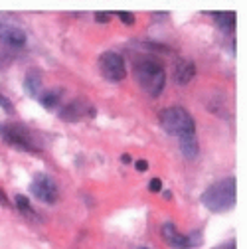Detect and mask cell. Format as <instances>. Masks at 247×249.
I'll use <instances>...</instances> for the list:
<instances>
[{
  "instance_id": "11",
  "label": "cell",
  "mask_w": 247,
  "mask_h": 249,
  "mask_svg": "<svg viewBox=\"0 0 247 249\" xmlns=\"http://www.w3.org/2000/svg\"><path fill=\"white\" fill-rule=\"evenodd\" d=\"M178 141H180V148L184 152V157H186V159H196L198 157V141H196V135L182 137Z\"/></svg>"
},
{
  "instance_id": "8",
  "label": "cell",
  "mask_w": 247,
  "mask_h": 249,
  "mask_svg": "<svg viewBox=\"0 0 247 249\" xmlns=\"http://www.w3.org/2000/svg\"><path fill=\"white\" fill-rule=\"evenodd\" d=\"M0 40L10 44V46H24L26 44V34L14 24H8L2 16H0Z\"/></svg>"
},
{
  "instance_id": "13",
  "label": "cell",
  "mask_w": 247,
  "mask_h": 249,
  "mask_svg": "<svg viewBox=\"0 0 247 249\" xmlns=\"http://www.w3.org/2000/svg\"><path fill=\"white\" fill-rule=\"evenodd\" d=\"M85 109H87V105L83 107L81 103H71V105H68L66 111H61V117L68 119V121H77L79 117L85 115Z\"/></svg>"
},
{
  "instance_id": "6",
  "label": "cell",
  "mask_w": 247,
  "mask_h": 249,
  "mask_svg": "<svg viewBox=\"0 0 247 249\" xmlns=\"http://www.w3.org/2000/svg\"><path fill=\"white\" fill-rule=\"evenodd\" d=\"M32 194L38 198V200H42V202H46V204H53L57 198H59V192H57V184H55V180L52 178V176H48V174H38L36 178H34V182H32Z\"/></svg>"
},
{
  "instance_id": "7",
  "label": "cell",
  "mask_w": 247,
  "mask_h": 249,
  "mask_svg": "<svg viewBox=\"0 0 247 249\" xmlns=\"http://www.w3.org/2000/svg\"><path fill=\"white\" fill-rule=\"evenodd\" d=\"M162 237L174 249H192L194 241H196V235H184V233H180L174 224H164L162 226Z\"/></svg>"
},
{
  "instance_id": "10",
  "label": "cell",
  "mask_w": 247,
  "mask_h": 249,
  "mask_svg": "<svg viewBox=\"0 0 247 249\" xmlns=\"http://www.w3.org/2000/svg\"><path fill=\"white\" fill-rule=\"evenodd\" d=\"M24 87H26V93L30 97L38 99L42 95V77L38 75V71H30L24 79Z\"/></svg>"
},
{
  "instance_id": "14",
  "label": "cell",
  "mask_w": 247,
  "mask_h": 249,
  "mask_svg": "<svg viewBox=\"0 0 247 249\" xmlns=\"http://www.w3.org/2000/svg\"><path fill=\"white\" fill-rule=\"evenodd\" d=\"M213 20L218 22L222 30H233L235 28V14L233 12H224V14H213Z\"/></svg>"
},
{
  "instance_id": "17",
  "label": "cell",
  "mask_w": 247,
  "mask_h": 249,
  "mask_svg": "<svg viewBox=\"0 0 247 249\" xmlns=\"http://www.w3.org/2000/svg\"><path fill=\"white\" fill-rule=\"evenodd\" d=\"M117 16H119L123 22H125V24H129V26L135 22V16H133V14H127V12H119Z\"/></svg>"
},
{
  "instance_id": "9",
  "label": "cell",
  "mask_w": 247,
  "mask_h": 249,
  "mask_svg": "<svg viewBox=\"0 0 247 249\" xmlns=\"http://www.w3.org/2000/svg\"><path fill=\"white\" fill-rule=\"evenodd\" d=\"M194 73H196V68H194V64H192L190 59L180 57L176 61V66H174V77H176L178 83H188L194 77Z\"/></svg>"
},
{
  "instance_id": "3",
  "label": "cell",
  "mask_w": 247,
  "mask_h": 249,
  "mask_svg": "<svg viewBox=\"0 0 247 249\" xmlns=\"http://www.w3.org/2000/svg\"><path fill=\"white\" fill-rule=\"evenodd\" d=\"M160 123H162V127H164L170 135H176L178 139L196 135V124H194L192 115H190L186 109H182V107L164 109V111L160 113Z\"/></svg>"
},
{
  "instance_id": "12",
  "label": "cell",
  "mask_w": 247,
  "mask_h": 249,
  "mask_svg": "<svg viewBox=\"0 0 247 249\" xmlns=\"http://www.w3.org/2000/svg\"><path fill=\"white\" fill-rule=\"evenodd\" d=\"M61 89H48V91H42V95L38 97L42 101V105L46 109H52V107H57L59 105V99H61Z\"/></svg>"
},
{
  "instance_id": "1",
  "label": "cell",
  "mask_w": 247,
  "mask_h": 249,
  "mask_svg": "<svg viewBox=\"0 0 247 249\" xmlns=\"http://www.w3.org/2000/svg\"><path fill=\"white\" fill-rule=\"evenodd\" d=\"M202 204L210 212H228L235 204V178H226L218 184H212L202 194Z\"/></svg>"
},
{
  "instance_id": "20",
  "label": "cell",
  "mask_w": 247,
  "mask_h": 249,
  "mask_svg": "<svg viewBox=\"0 0 247 249\" xmlns=\"http://www.w3.org/2000/svg\"><path fill=\"white\" fill-rule=\"evenodd\" d=\"M135 166H137V170H139V172L148 170V162H146V160H137V162H135Z\"/></svg>"
},
{
  "instance_id": "2",
  "label": "cell",
  "mask_w": 247,
  "mask_h": 249,
  "mask_svg": "<svg viewBox=\"0 0 247 249\" xmlns=\"http://www.w3.org/2000/svg\"><path fill=\"white\" fill-rule=\"evenodd\" d=\"M135 77H137L139 85L146 93H150L152 97L160 95V91L164 89V83H166V75H164L162 66L154 59H141L135 66Z\"/></svg>"
},
{
  "instance_id": "5",
  "label": "cell",
  "mask_w": 247,
  "mask_h": 249,
  "mask_svg": "<svg viewBox=\"0 0 247 249\" xmlns=\"http://www.w3.org/2000/svg\"><path fill=\"white\" fill-rule=\"evenodd\" d=\"M99 68L105 79L109 81H121L127 77V68H125V59H123L119 53L107 52L101 55L99 59Z\"/></svg>"
},
{
  "instance_id": "15",
  "label": "cell",
  "mask_w": 247,
  "mask_h": 249,
  "mask_svg": "<svg viewBox=\"0 0 247 249\" xmlns=\"http://www.w3.org/2000/svg\"><path fill=\"white\" fill-rule=\"evenodd\" d=\"M14 200H16V206H18V210H20V212H24V213H30V215L34 213V212H32V208H30V200H28L26 196H20V194H18Z\"/></svg>"
},
{
  "instance_id": "22",
  "label": "cell",
  "mask_w": 247,
  "mask_h": 249,
  "mask_svg": "<svg viewBox=\"0 0 247 249\" xmlns=\"http://www.w3.org/2000/svg\"><path fill=\"white\" fill-rule=\"evenodd\" d=\"M121 160L127 164V162H131V157H129V154H123V159H121Z\"/></svg>"
},
{
  "instance_id": "4",
  "label": "cell",
  "mask_w": 247,
  "mask_h": 249,
  "mask_svg": "<svg viewBox=\"0 0 247 249\" xmlns=\"http://www.w3.org/2000/svg\"><path fill=\"white\" fill-rule=\"evenodd\" d=\"M0 135H2L4 142L12 144L16 148H22V150H28V152L36 150L32 135H30L24 127H16V124H0Z\"/></svg>"
},
{
  "instance_id": "19",
  "label": "cell",
  "mask_w": 247,
  "mask_h": 249,
  "mask_svg": "<svg viewBox=\"0 0 247 249\" xmlns=\"http://www.w3.org/2000/svg\"><path fill=\"white\" fill-rule=\"evenodd\" d=\"M95 20L101 22V24H107V22L111 20V14H107V12H99V14H95Z\"/></svg>"
},
{
  "instance_id": "16",
  "label": "cell",
  "mask_w": 247,
  "mask_h": 249,
  "mask_svg": "<svg viewBox=\"0 0 247 249\" xmlns=\"http://www.w3.org/2000/svg\"><path fill=\"white\" fill-rule=\"evenodd\" d=\"M148 190H150V192H160V190H162V182H160L159 178H152V180L148 182Z\"/></svg>"
},
{
  "instance_id": "21",
  "label": "cell",
  "mask_w": 247,
  "mask_h": 249,
  "mask_svg": "<svg viewBox=\"0 0 247 249\" xmlns=\"http://www.w3.org/2000/svg\"><path fill=\"white\" fill-rule=\"evenodd\" d=\"M0 204H2V206H8V204H10L8 198H6V194H4L2 190H0Z\"/></svg>"
},
{
  "instance_id": "18",
  "label": "cell",
  "mask_w": 247,
  "mask_h": 249,
  "mask_svg": "<svg viewBox=\"0 0 247 249\" xmlns=\"http://www.w3.org/2000/svg\"><path fill=\"white\" fill-rule=\"evenodd\" d=\"M0 107H2V109H6L8 113H12V111H14V109H12V103H10V101H8L4 95H0Z\"/></svg>"
}]
</instances>
